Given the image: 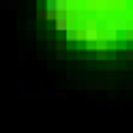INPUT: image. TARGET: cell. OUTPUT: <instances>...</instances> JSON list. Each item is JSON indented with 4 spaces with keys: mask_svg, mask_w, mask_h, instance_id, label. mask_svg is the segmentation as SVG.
I'll return each mask as SVG.
<instances>
[{
    "mask_svg": "<svg viewBox=\"0 0 133 133\" xmlns=\"http://www.w3.org/2000/svg\"><path fill=\"white\" fill-rule=\"evenodd\" d=\"M82 37H84V41H88L90 45H95L99 39H101V32H99L95 26H86L84 28V32H82Z\"/></svg>",
    "mask_w": 133,
    "mask_h": 133,
    "instance_id": "cell-1",
    "label": "cell"
},
{
    "mask_svg": "<svg viewBox=\"0 0 133 133\" xmlns=\"http://www.w3.org/2000/svg\"><path fill=\"white\" fill-rule=\"evenodd\" d=\"M103 39L107 41V43H116V41L120 39V37H118V30H116L114 26H110V28H107V30L103 32Z\"/></svg>",
    "mask_w": 133,
    "mask_h": 133,
    "instance_id": "cell-2",
    "label": "cell"
},
{
    "mask_svg": "<svg viewBox=\"0 0 133 133\" xmlns=\"http://www.w3.org/2000/svg\"><path fill=\"white\" fill-rule=\"evenodd\" d=\"M54 28H56V30H60V32H66V30H69V17H64V15H60V17L56 19Z\"/></svg>",
    "mask_w": 133,
    "mask_h": 133,
    "instance_id": "cell-3",
    "label": "cell"
},
{
    "mask_svg": "<svg viewBox=\"0 0 133 133\" xmlns=\"http://www.w3.org/2000/svg\"><path fill=\"white\" fill-rule=\"evenodd\" d=\"M64 37H66V43H71V41H77V39H79V30H77V28H73V26H69V30L64 32Z\"/></svg>",
    "mask_w": 133,
    "mask_h": 133,
    "instance_id": "cell-4",
    "label": "cell"
},
{
    "mask_svg": "<svg viewBox=\"0 0 133 133\" xmlns=\"http://www.w3.org/2000/svg\"><path fill=\"white\" fill-rule=\"evenodd\" d=\"M64 77L66 79H86V73L84 71H66Z\"/></svg>",
    "mask_w": 133,
    "mask_h": 133,
    "instance_id": "cell-5",
    "label": "cell"
},
{
    "mask_svg": "<svg viewBox=\"0 0 133 133\" xmlns=\"http://www.w3.org/2000/svg\"><path fill=\"white\" fill-rule=\"evenodd\" d=\"M114 28L118 30V35H120V32H129V19H122V22H116L114 19Z\"/></svg>",
    "mask_w": 133,
    "mask_h": 133,
    "instance_id": "cell-6",
    "label": "cell"
},
{
    "mask_svg": "<svg viewBox=\"0 0 133 133\" xmlns=\"http://www.w3.org/2000/svg\"><path fill=\"white\" fill-rule=\"evenodd\" d=\"M45 13H58V0H45Z\"/></svg>",
    "mask_w": 133,
    "mask_h": 133,
    "instance_id": "cell-7",
    "label": "cell"
},
{
    "mask_svg": "<svg viewBox=\"0 0 133 133\" xmlns=\"http://www.w3.org/2000/svg\"><path fill=\"white\" fill-rule=\"evenodd\" d=\"M92 47L97 49V52H107V49H110V43H107L105 39H99V41H97V43H95Z\"/></svg>",
    "mask_w": 133,
    "mask_h": 133,
    "instance_id": "cell-8",
    "label": "cell"
},
{
    "mask_svg": "<svg viewBox=\"0 0 133 133\" xmlns=\"http://www.w3.org/2000/svg\"><path fill=\"white\" fill-rule=\"evenodd\" d=\"M97 58H99V52H97L92 45H90V47L86 49V60H97Z\"/></svg>",
    "mask_w": 133,
    "mask_h": 133,
    "instance_id": "cell-9",
    "label": "cell"
},
{
    "mask_svg": "<svg viewBox=\"0 0 133 133\" xmlns=\"http://www.w3.org/2000/svg\"><path fill=\"white\" fill-rule=\"evenodd\" d=\"M114 47L118 49V52H124V49L129 47V43H127V39H118V41L114 43Z\"/></svg>",
    "mask_w": 133,
    "mask_h": 133,
    "instance_id": "cell-10",
    "label": "cell"
},
{
    "mask_svg": "<svg viewBox=\"0 0 133 133\" xmlns=\"http://www.w3.org/2000/svg\"><path fill=\"white\" fill-rule=\"evenodd\" d=\"M56 58H58V60H66V58H69V54H66V49H58Z\"/></svg>",
    "mask_w": 133,
    "mask_h": 133,
    "instance_id": "cell-11",
    "label": "cell"
},
{
    "mask_svg": "<svg viewBox=\"0 0 133 133\" xmlns=\"http://www.w3.org/2000/svg\"><path fill=\"white\" fill-rule=\"evenodd\" d=\"M47 49H58V41H54V39H47Z\"/></svg>",
    "mask_w": 133,
    "mask_h": 133,
    "instance_id": "cell-12",
    "label": "cell"
},
{
    "mask_svg": "<svg viewBox=\"0 0 133 133\" xmlns=\"http://www.w3.org/2000/svg\"><path fill=\"white\" fill-rule=\"evenodd\" d=\"M107 79H116V69H114V64H110V71H107Z\"/></svg>",
    "mask_w": 133,
    "mask_h": 133,
    "instance_id": "cell-13",
    "label": "cell"
},
{
    "mask_svg": "<svg viewBox=\"0 0 133 133\" xmlns=\"http://www.w3.org/2000/svg\"><path fill=\"white\" fill-rule=\"evenodd\" d=\"M17 58H19V60H26V49H19V52H17Z\"/></svg>",
    "mask_w": 133,
    "mask_h": 133,
    "instance_id": "cell-14",
    "label": "cell"
},
{
    "mask_svg": "<svg viewBox=\"0 0 133 133\" xmlns=\"http://www.w3.org/2000/svg\"><path fill=\"white\" fill-rule=\"evenodd\" d=\"M2 6H4V9H15V2H13V0H9V2H4Z\"/></svg>",
    "mask_w": 133,
    "mask_h": 133,
    "instance_id": "cell-15",
    "label": "cell"
},
{
    "mask_svg": "<svg viewBox=\"0 0 133 133\" xmlns=\"http://www.w3.org/2000/svg\"><path fill=\"white\" fill-rule=\"evenodd\" d=\"M17 99L24 101V99H26V90H17Z\"/></svg>",
    "mask_w": 133,
    "mask_h": 133,
    "instance_id": "cell-16",
    "label": "cell"
},
{
    "mask_svg": "<svg viewBox=\"0 0 133 133\" xmlns=\"http://www.w3.org/2000/svg\"><path fill=\"white\" fill-rule=\"evenodd\" d=\"M47 69H49V71H54V69H56V62H54V60H49V62H47Z\"/></svg>",
    "mask_w": 133,
    "mask_h": 133,
    "instance_id": "cell-17",
    "label": "cell"
},
{
    "mask_svg": "<svg viewBox=\"0 0 133 133\" xmlns=\"http://www.w3.org/2000/svg\"><path fill=\"white\" fill-rule=\"evenodd\" d=\"M58 49H66V41H58Z\"/></svg>",
    "mask_w": 133,
    "mask_h": 133,
    "instance_id": "cell-18",
    "label": "cell"
},
{
    "mask_svg": "<svg viewBox=\"0 0 133 133\" xmlns=\"http://www.w3.org/2000/svg\"><path fill=\"white\" fill-rule=\"evenodd\" d=\"M127 60H133V49H127Z\"/></svg>",
    "mask_w": 133,
    "mask_h": 133,
    "instance_id": "cell-19",
    "label": "cell"
},
{
    "mask_svg": "<svg viewBox=\"0 0 133 133\" xmlns=\"http://www.w3.org/2000/svg\"><path fill=\"white\" fill-rule=\"evenodd\" d=\"M127 88H129V90H133V79H129V82H127Z\"/></svg>",
    "mask_w": 133,
    "mask_h": 133,
    "instance_id": "cell-20",
    "label": "cell"
}]
</instances>
